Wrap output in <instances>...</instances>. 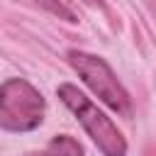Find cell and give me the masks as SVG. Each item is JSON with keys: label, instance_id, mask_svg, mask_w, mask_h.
Masks as SVG:
<instances>
[{"label": "cell", "instance_id": "1", "mask_svg": "<svg viewBox=\"0 0 156 156\" xmlns=\"http://www.w3.org/2000/svg\"><path fill=\"white\" fill-rule=\"evenodd\" d=\"M58 98L61 102L76 115V119L83 124V129L88 132V136L95 141V146L105 154V156H124L127 154V141L119 134V129L112 124V119L98 110V105L90 102V98H85L76 85L71 83H61L58 85Z\"/></svg>", "mask_w": 156, "mask_h": 156}, {"label": "cell", "instance_id": "2", "mask_svg": "<svg viewBox=\"0 0 156 156\" xmlns=\"http://www.w3.org/2000/svg\"><path fill=\"white\" fill-rule=\"evenodd\" d=\"M44 119L41 93L22 78H10L0 85V129L32 132Z\"/></svg>", "mask_w": 156, "mask_h": 156}, {"label": "cell", "instance_id": "3", "mask_svg": "<svg viewBox=\"0 0 156 156\" xmlns=\"http://www.w3.org/2000/svg\"><path fill=\"white\" fill-rule=\"evenodd\" d=\"M68 63L78 71V76L85 80V85L107 107H112L119 115H129V110H132L129 95L122 88V83L117 80L115 71L100 56H93V54H85V51H68Z\"/></svg>", "mask_w": 156, "mask_h": 156}, {"label": "cell", "instance_id": "4", "mask_svg": "<svg viewBox=\"0 0 156 156\" xmlns=\"http://www.w3.org/2000/svg\"><path fill=\"white\" fill-rule=\"evenodd\" d=\"M46 154H51V156H83V146H80L73 136L58 134V136H54V139L49 141Z\"/></svg>", "mask_w": 156, "mask_h": 156}, {"label": "cell", "instance_id": "5", "mask_svg": "<svg viewBox=\"0 0 156 156\" xmlns=\"http://www.w3.org/2000/svg\"><path fill=\"white\" fill-rule=\"evenodd\" d=\"M41 7H46L49 12H54V15H58V17H63L66 22H76V15L63 5V2H58V0H37Z\"/></svg>", "mask_w": 156, "mask_h": 156}, {"label": "cell", "instance_id": "6", "mask_svg": "<svg viewBox=\"0 0 156 156\" xmlns=\"http://www.w3.org/2000/svg\"><path fill=\"white\" fill-rule=\"evenodd\" d=\"M27 156H51V154H27Z\"/></svg>", "mask_w": 156, "mask_h": 156}]
</instances>
